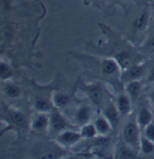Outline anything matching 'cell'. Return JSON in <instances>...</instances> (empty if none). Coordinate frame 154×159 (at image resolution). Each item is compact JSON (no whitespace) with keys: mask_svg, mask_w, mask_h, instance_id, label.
Returning a JSON list of instances; mask_svg holds the SVG:
<instances>
[{"mask_svg":"<svg viewBox=\"0 0 154 159\" xmlns=\"http://www.w3.org/2000/svg\"><path fill=\"white\" fill-rule=\"evenodd\" d=\"M148 82H153L154 81V69H152L149 73V76L147 79Z\"/></svg>","mask_w":154,"mask_h":159,"instance_id":"cell-24","label":"cell"},{"mask_svg":"<svg viewBox=\"0 0 154 159\" xmlns=\"http://www.w3.org/2000/svg\"><path fill=\"white\" fill-rule=\"evenodd\" d=\"M145 136L154 142V122L151 121L145 127Z\"/></svg>","mask_w":154,"mask_h":159,"instance_id":"cell-20","label":"cell"},{"mask_svg":"<svg viewBox=\"0 0 154 159\" xmlns=\"http://www.w3.org/2000/svg\"><path fill=\"white\" fill-rule=\"evenodd\" d=\"M139 123L142 127H146L152 121V114L148 109H142L139 114Z\"/></svg>","mask_w":154,"mask_h":159,"instance_id":"cell-8","label":"cell"},{"mask_svg":"<svg viewBox=\"0 0 154 159\" xmlns=\"http://www.w3.org/2000/svg\"><path fill=\"white\" fill-rule=\"evenodd\" d=\"M80 136L81 135L77 132L73 131H65L58 135L57 141L61 145L71 146L78 142L80 139Z\"/></svg>","mask_w":154,"mask_h":159,"instance_id":"cell-3","label":"cell"},{"mask_svg":"<svg viewBox=\"0 0 154 159\" xmlns=\"http://www.w3.org/2000/svg\"><path fill=\"white\" fill-rule=\"evenodd\" d=\"M143 73V69L140 66H134L130 68L124 75L126 80H133L139 78Z\"/></svg>","mask_w":154,"mask_h":159,"instance_id":"cell-7","label":"cell"},{"mask_svg":"<svg viewBox=\"0 0 154 159\" xmlns=\"http://www.w3.org/2000/svg\"><path fill=\"white\" fill-rule=\"evenodd\" d=\"M50 125V119L44 114H39L33 120L32 129L36 132H42Z\"/></svg>","mask_w":154,"mask_h":159,"instance_id":"cell-4","label":"cell"},{"mask_svg":"<svg viewBox=\"0 0 154 159\" xmlns=\"http://www.w3.org/2000/svg\"><path fill=\"white\" fill-rule=\"evenodd\" d=\"M10 118L13 123L17 125V126H24L26 125V118L21 112L12 111L10 113Z\"/></svg>","mask_w":154,"mask_h":159,"instance_id":"cell-12","label":"cell"},{"mask_svg":"<svg viewBox=\"0 0 154 159\" xmlns=\"http://www.w3.org/2000/svg\"><path fill=\"white\" fill-rule=\"evenodd\" d=\"M124 137L126 143L130 145L135 146L139 141V129L136 125L129 123L124 131Z\"/></svg>","mask_w":154,"mask_h":159,"instance_id":"cell-1","label":"cell"},{"mask_svg":"<svg viewBox=\"0 0 154 159\" xmlns=\"http://www.w3.org/2000/svg\"><path fill=\"white\" fill-rule=\"evenodd\" d=\"M97 129L95 125H86L83 126L82 129L81 135L85 138H93L97 133Z\"/></svg>","mask_w":154,"mask_h":159,"instance_id":"cell-16","label":"cell"},{"mask_svg":"<svg viewBox=\"0 0 154 159\" xmlns=\"http://www.w3.org/2000/svg\"><path fill=\"white\" fill-rule=\"evenodd\" d=\"M118 110L122 115H126L130 110V101L126 95H120L119 98Z\"/></svg>","mask_w":154,"mask_h":159,"instance_id":"cell-9","label":"cell"},{"mask_svg":"<svg viewBox=\"0 0 154 159\" xmlns=\"http://www.w3.org/2000/svg\"><path fill=\"white\" fill-rule=\"evenodd\" d=\"M150 98H151V100H152V103L154 104V90L152 91V93H151Z\"/></svg>","mask_w":154,"mask_h":159,"instance_id":"cell-26","label":"cell"},{"mask_svg":"<svg viewBox=\"0 0 154 159\" xmlns=\"http://www.w3.org/2000/svg\"><path fill=\"white\" fill-rule=\"evenodd\" d=\"M117 60H118V62L120 63L123 67H126V66H129V64H130L128 54H125V53H122V54H120V55H118Z\"/></svg>","mask_w":154,"mask_h":159,"instance_id":"cell-22","label":"cell"},{"mask_svg":"<svg viewBox=\"0 0 154 159\" xmlns=\"http://www.w3.org/2000/svg\"><path fill=\"white\" fill-rule=\"evenodd\" d=\"M146 21H147V14L146 13H143L135 20V26L139 29H141L145 25Z\"/></svg>","mask_w":154,"mask_h":159,"instance_id":"cell-23","label":"cell"},{"mask_svg":"<svg viewBox=\"0 0 154 159\" xmlns=\"http://www.w3.org/2000/svg\"><path fill=\"white\" fill-rule=\"evenodd\" d=\"M127 92L133 99L135 100L139 97L141 92V85L137 81H131L127 85Z\"/></svg>","mask_w":154,"mask_h":159,"instance_id":"cell-13","label":"cell"},{"mask_svg":"<svg viewBox=\"0 0 154 159\" xmlns=\"http://www.w3.org/2000/svg\"><path fill=\"white\" fill-rule=\"evenodd\" d=\"M149 46L151 48H154V37H152V39H150V41L149 42Z\"/></svg>","mask_w":154,"mask_h":159,"instance_id":"cell-25","label":"cell"},{"mask_svg":"<svg viewBox=\"0 0 154 159\" xmlns=\"http://www.w3.org/2000/svg\"><path fill=\"white\" fill-rule=\"evenodd\" d=\"M90 110L89 107H83L79 110L76 114V120L81 125H85L90 120Z\"/></svg>","mask_w":154,"mask_h":159,"instance_id":"cell-6","label":"cell"},{"mask_svg":"<svg viewBox=\"0 0 154 159\" xmlns=\"http://www.w3.org/2000/svg\"><path fill=\"white\" fill-rule=\"evenodd\" d=\"M89 95H90V98H91L92 101L98 103L102 101V95L101 91L99 90V88H90V91H89Z\"/></svg>","mask_w":154,"mask_h":159,"instance_id":"cell-18","label":"cell"},{"mask_svg":"<svg viewBox=\"0 0 154 159\" xmlns=\"http://www.w3.org/2000/svg\"><path fill=\"white\" fill-rule=\"evenodd\" d=\"M5 92L7 95L12 98L17 97L20 93V88L14 84H7L5 88Z\"/></svg>","mask_w":154,"mask_h":159,"instance_id":"cell-17","label":"cell"},{"mask_svg":"<svg viewBox=\"0 0 154 159\" xmlns=\"http://www.w3.org/2000/svg\"><path fill=\"white\" fill-rule=\"evenodd\" d=\"M50 125L52 130H54V132H58V131L60 132L68 127V124L65 119L57 110H54L51 113V118H50Z\"/></svg>","mask_w":154,"mask_h":159,"instance_id":"cell-2","label":"cell"},{"mask_svg":"<svg viewBox=\"0 0 154 159\" xmlns=\"http://www.w3.org/2000/svg\"><path fill=\"white\" fill-rule=\"evenodd\" d=\"M140 146L142 152L146 154H149L154 151V142L148 138L142 137L140 139Z\"/></svg>","mask_w":154,"mask_h":159,"instance_id":"cell-11","label":"cell"},{"mask_svg":"<svg viewBox=\"0 0 154 159\" xmlns=\"http://www.w3.org/2000/svg\"><path fill=\"white\" fill-rule=\"evenodd\" d=\"M0 73L2 79H7L11 76V70L5 63H1L0 65Z\"/></svg>","mask_w":154,"mask_h":159,"instance_id":"cell-21","label":"cell"},{"mask_svg":"<svg viewBox=\"0 0 154 159\" xmlns=\"http://www.w3.org/2000/svg\"><path fill=\"white\" fill-rule=\"evenodd\" d=\"M53 102L57 107L63 108V107H65L69 102V97L61 93H57L53 97Z\"/></svg>","mask_w":154,"mask_h":159,"instance_id":"cell-10","label":"cell"},{"mask_svg":"<svg viewBox=\"0 0 154 159\" xmlns=\"http://www.w3.org/2000/svg\"><path fill=\"white\" fill-rule=\"evenodd\" d=\"M107 119L111 122H117L118 120V113L114 107H110L105 112Z\"/></svg>","mask_w":154,"mask_h":159,"instance_id":"cell-19","label":"cell"},{"mask_svg":"<svg viewBox=\"0 0 154 159\" xmlns=\"http://www.w3.org/2000/svg\"><path fill=\"white\" fill-rule=\"evenodd\" d=\"M95 128L97 132L101 135H105L110 129L109 121L103 117H99L95 121Z\"/></svg>","mask_w":154,"mask_h":159,"instance_id":"cell-5","label":"cell"},{"mask_svg":"<svg viewBox=\"0 0 154 159\" xmlns=\"http://www.w3.org/2000/svg\"><path fill=\"white\" fill-rule=\"evenodd\" d=\"M102 70L106 74H112L117 70V65L112 60L107 59L102 62Z\"/></svg>","mask_w":154,"mask_h":159,"instance_id":"cell-15","label":"cell"},{"mask_svg":"<svg viewBox=\"0 0 154 159\" xmlns=\"http://www.w3.org/2000/svg\"><path fill=\"white\" fill-rule=\"evenodd\" d=\"M35 107L39 111L45 112L51 110V104L46 98H37L36 99V102H35Z\"/></svg>","mask_w":154,"mask_h":159,"instance_id":"cell-14","label":"cell"}]
</instances>
